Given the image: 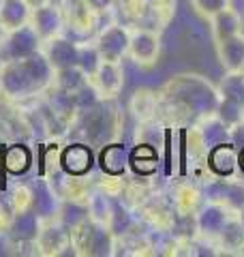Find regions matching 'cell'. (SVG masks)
<instances>
[{"label":"cell","instance_id":"cell-1","mask_svg":"<svg viewBox=\"0 0 244 257\" xmlns=\"http://www.w3.org/2000/svg\"><path fill=\"white\" fill-rule=\"evenodd\" d=\"M161 114L176 122L216 114L221 92L201 75H176L161 90Z\"/></svg>","mask_w":244,"mask_h":257},{"label":"cell","instance_id":"cell-2","mask_svg":"<svg viewBox=\"0 0 244 257\" xmlns=\"http://www.w3.org/2000/svg\"><path fill=\"white\" fill-rule=\"evenodd\" d=\"M54 77L56 69L45 58V54L39 50L28 58L3 62V67H0V92L7 99L26 101L50 90L54 86Z\"/></svg>","mask_w":244,"mask_h":257},{"label":"cell","instance_id":"cell-3","mask_svg":"<svg viewBox=\"0 0 244 257\" xmlns=\"http://www.w3.org/2000/svg\"><path fill=\"white\" fill-rule=\"evenodd\" d=\"M81 135L94 144V146H105L118 140L120 135V118L118 109L109 105L107 99H99L94 105L81 109Z\"/></svg>","mask_w":244,"mask_h":257},{"label":"cell","instance_id":"cell-4","mask_svg":"<svg viewBox=\"0 0 244 257\" xmlns=\"http://www.w3.org/2000/svg\"><path fill=\"white\" fill-rule=\"evenodd\" d=\"M71 248H75L77 255H113L116 238L109 227L84 219L71 227Z\"/></svg>","mask_w":244,"mask_h":257},{"label":"cell","instance_id":"cell-5","mask_svg":"<svg viewBox=\"0 0 244 257\" xmlns=\"http://www.w3.org/2000/svg\"><path fill=\"white\" fill-rule=\"evenodd\" d=\"M41 37L35 32V28L30 24L5 32L3 41H0V60L3 62H13V60H22L28 56L37 54L41 50Z\"/></svg>","mask_w":244,"mask_h":257},{"label":"cell","instance_id":"cell-6","mask_svg":"<svg viewBox=\"0 0 244 257\" xmlns=\"http://www.w3.org/2000/svg\"><path fill=\"white\" fill-rule=\"evenodd\" d=\"M129 41H131V28L122 26V24H109L96 35L94 45L101 60L122 62L129 54Z\"/></svg>","mask_w":244,"mask_h":257},{"label":"cell","instance_id":"cell-7","mask_svg":"<svg viewBox=\"0 0 244 257\" xmlns=\"http://www.w3.org/2000/svg\"><path fill=\"white\" fill-rule=\"evenodd\" d=\"M161 54V37L154 28L140 26L131 30V41H129V56L142 69L152 67L159 60Z\"/></svg>","mask_w":244,"mask_h":257},{"label":"cell","instance_id":"cell-8","mask_svg":"<svg viewBox=\"0 0 244 257\" xmlns=\"http://www.w3.org/2000/svg\"><path fill=\"white\" fill-rule=\"evenodd\" d=\"M231 212H235V210H231L221 199H210V202H206L195 212V231H197L201 238H208V240H214L216 242L218 231L223 229V225L229 219Z\"/></svg>","mask_w":244,"mask_h":257},{"label":"cell","instance_id":"cell-9","mask_svg":"<svg viewBox=\"0 0 244 257\" xmlns=\"http://www.w3.org/2000/svg\"><path fill=\"white\" fill-rule=\"evenodd\" d=\"M90 86L94 88L99 99H107V101L116 99L122 90V86H125V69H122V64L101 60L99 67L90 75Z\"/></svg>","mask_w":244,"mask_h":257},{"label":"cell","instance_id":"cell-10","mask_svg":"<svg viewBox=\"0 0 244 257\" xmlns=\"http://www.w3.org/2000/svg\"><path fill=\"white\" fill-rule=\"evenodd\" d=\"M35 246H37V253L43 257L62 255L67 248H71V231L67 227H62L58 221L45 223L43 227H39V231H37Z\"/></svg>","mask_w":244,"mask_h":257},{"label":"cell","instance_id":"cell-11","mask_svg":"<svg viewBox=\"0 0 244 257\" xmlns=\"http://www.w3.org/2000/svg\"><path fill=\"white\" fill-rule=\"evenodd\" d=\"M41 52L45 54V58L50 60V64L56 71L79 67V45L69 41V39L62 35L50 39V41H43Z\"/></svg>","mask_w":244,"mask_h":257},{"label":"cell","instance_id":"cell-12","mask_svg":"<svg viewBox=\"0 0 244 257\" xmlns=\"http://www.w3.org/2000/svg\"><path fill=\"white\" fill-rule=\"evenodd\" d=\"M30 26L35 28V32L41 37V41H50V39L62 35L64 30V18L60 11V5H43L30 13Z\"/></svg>","mask_w":244,"mask_h":257},{"label":"cell","instance_id":"cell-13","mask_svg":"<svg viewBox=\"0 0 244 257\" xmlns=\"http://www.w3.org/2000/svg\"><path fill=\"white\" fill-rule=\"evenodd\" d=\"M60 11L64 24L75 32H92L96 24V13L88 7L86 0H60Z\"/></svg>","mask_w":244,"mask_h":257},{"label":"cell","instance_id":"cell-14","mask_svg":"<svg viewBox=\"0 0 244 257\" xmlns=\"http://www.w3.org/2000/svg\"><path fill=\"white\" fill-rule=\"evenodd\" d=\"M216 54L225 71H244V35H231L216 41Z\"/></svg>","mask_w":244,"mask_h":257},{"label":"cell","instance_id":"cell-15","mask_svg":"<svg viewBox=\"0 0 244 257\" xmlns=\"http://www.w3.org/2000/svg\"><path fill=\"white\" fill-rule=\"evenodd\" d=\"M216 244L225 253H233V255L244 253V225L240 221L238 212H231L229 219L225 221L223 229L216 236Z\"/></svg>","mask_w":244,"mask_h":257},{"label":"cell","instance_id":"cell-16","mask_svg":"<svg viewBox=\"0 0 244 257\" xmlns=\"http://www.w3.org/2000/svg\"><path fill=\"white\" fill-rule=\"evenodd\" d=\"M30 13L32 9L26 5V0H0V26L5 32L28 24Z\"/></svg>","mask_w":244,"mask_h":257},{"label":"cell","instance_id":"cell-17","mask_svg":"<svg viewBox=\"0 0 244 257\" xmlns=\"http://www.w3.org/2000/svg\"><path fill=\"white\" fill-rule=\"evenodd\" d=\"M208 167L218 176H231L238 170V152L229 144H216L208 152Z\"/></svg>","mask_w":244,"mask_h":257},{"label":"cell","instance_id":"cell-18","mask_svg":"<svg viewBox=\"0 0 244 257\" xmlns=\"http://www.w3.org/2000/svg\"><path fill=\"white\" fill-rule=\"evenodd\" d=\"M210 30H212V39L216 43V41H221V39H227L231 35L242 32V20L231 7H227V9L218 11L216 15L210 18Z\"/></svg>","mask_w":244,"mask_h":257},{"label":"cell","instance_id":"cell-19","mask_svg":"<svg viewBox=\"0 0 244 257\" xmlns=\"http://www.w3.org/2000/svg\"><path fill=\"white\" fill-rule=\"evenodd\" d=\"M201 204V193L195 184H180L174 191V208L180 216H195Z\"/></svg>","mask_w":244,"mask_h":257},{"label":"cell","instance_id":"cell-20","mask_svg":"<svg viewBox=\"0 0 244 257\" xmlns=\"http://www.w3.org/2000/svg\"><path fill=\"white\" fill-rule=\"evenodd\" d=\"M90 163H92V157H90V150L81 144H73L71 148L64 150V157H62V165H64V172L73 174V176H84L88 170H90Z\"/></svg>","mask_w":244,"mask_h":257},{"label":"cell","instance_id":"cell-21","mask_svg":"<svg viewBox=\"0 0 244 257\" xmlns=\"http://www.w3.org/2000/svg\"><path fill=\"white\" fill-rule=\"evenodd\" d=\"M131 107L142 122H150L161 114V96L150 90H137L131 101Z\"/></svg>","mask_w":244,"mask_h":257},{"label":"cell","instance_id":"cell-22","mask_svg":"<svg viewBox=\"0 0 244 257\" xmlns=\"http://www.w3.org/2000/svg\"><path fill=\"white\" fill-rule=\"evenodd\" d=\"M86 212H88V219L90 221L111 229L113 210H111V204H109L107 195H103V193H92L86 202Z\"/></svg>","mask_w":244,"mask_h":257},{"label":"cell","instance_id":"cell-23","mask_svg":"<svg viewBox=\"0 0 244 257\" xmlns=\"http://www.w3.org/2000/svg\"><path fill=\"white\" fill-rule=\"evenodd\" d=\"M88 84H90V77L79 67L60 69V71H56V77H54V86L64 92H71V94H77L79 90H84Z\"/></svg>","mask_w":244,"mask_h":257},{"label":"cell","instance_id":"cell-24","mask_svg":"<svg viewBox=\"0 0 244 257\" xmlns=\"http://www.w3.org/2000/svg\"><path fill=\"white\" fill-rule=\"evenodd\" d=\"M218 92H221V99L244 107V71H227L221 79Z\"/></svg>","mask_w":244,"mask_h":257},{"label":"cell","instance_id":"cell-25","mask_svg":"<svg viewBox=\"0 0 244 257\" xmlns=\"http://www.w3.org/2000/svg\"><path fill=\"white\" fill-rule=\"evenodd\" d=\"M176 0H148V7H146V18H148L159 30L165 28L169 22L174 20L176 15Z\"/></svg>","mask_w":244,"mask_h":257},{"label":"cell","instance_id":"cell-26","mask_svg":"<svg viewBox=\"0 0 244 257\" xmlns=\"http://www.w3.org/2000/svg\"><path fill=\"white\" fill-rule=\"evenodd\" d=\"M101 163H103V172H105V174L120 176L122 172L127 170V155H125V148H122L120 144H113V142H111L109 146L103 150Z\"/></svg>","mask_w":244,"mask_h":257},{"label":"cell","instance_id":"cell-27","mask_svg":"<svg viewBox=\"0 0 244 257\" xmlns=\"http://www.w3.org/2000/svg\"><path fill=\"white\" fill-rule=\"evenodd\" d=\"M216 118L221 120L225 126H238L244 122V107H240L238 103H231L227 99H221L216 107Z\"/></svg>","mask_w":244,"mask_h":257},{"label":"cell","instance_id":"cell-28","mask_svg":"<svg viewBox=\"0 0 244 257\" xmlns=\"http://www.w3.org/2000/svg\"><path fill=\"white\" fill-rule=\"evenodd\" d=\"M191 5H193V9L197 11V15L210 20L218 11L227 9V7L231 5V0H191Z\"/></svg>","mask_w":244,"mask_h":257},{"label":"cell","instance_id":"cell-29","mask_svg":"<svg viewBox=\"0 0 244 257\" xmlns=\"http://www.w3.org/2000/svg\"><path fill=\"white\" fill-rule=\"evenodd\" d=\"M30 204H32V193H30V189L24 187V184H18V187L13 189V193H11L13 212H15V214H24Z\"/></svg>","mask_w":244,"mask_h":257},{"label":"cell","instance_id":"cell-30","mask_svg":"<svg viewBox=\"0 0 244 257\" xmlns=\"http://www.w3.org/2000/svg\"><path fill=\"white\" fill-rule=\"evenodd\" d=\"M88 7L96 13V15H101V13H107L113 9V5L118 3V0H86Z\"/></svg>","mask_w":244,"mask_h":257},{"label":"cell","instance_id":"cell-31","mask_svg":"<svg viewBox=\"0 0 244 257\" xmlns=\"http://www.w3.org/2000/svg\"><path fill=\"white\" fill-rule=\"evenodd\" d=\"M11 223H13L11 214H9V212H5L3 208H0V234H5V231H9V229H11Z\"/></svg>","mask_w":244,"mask_h":257},{"label":"cell","instance_id":"cell-32","mask_svg":"<svg viewBox=\"0 0 244 257\" xmlns=\"http://www.w3.org/2000/svg\"><path fill=\"white\" fill-rule=\"evenodd\" d=\"M50 3H52V0H26V5L30 7L32 11L39 9V7H43V5H50Z\"/></svg>","mask_w":244,"mask_h":257},{"label":"cell","instance_id":"cell-33","mask_svg":"<svg viewBox=\"0 0 244 257\" xmlns=\"http://www.w3.org/2000/svg\"><path fill=\"white\" fill-rule=\"evenodd\" d=\"M238 167H242V170H244V150L238 155Z\"/></svg>","mask_w":244,"mask_h":257},{"label":"cell","instance_id":"cell-34","mask_svg":"<svg viewBox=\"0 0 244 257\" xmlns=\"http://www.w3.org/2000/svg\"><path fill=\"white\" fill-rule=\"evenodd\" d=\"M238 216H240V221H242V225H244V206H242L240 210H238Z\"/></svg>","mask_w":244,"mask_h":257},{"label":"cell","instance_id":"cell-35","mask_svg":"<svg viewBox=\"0 0 244 257\" xmlns=\"http://www.w3.org/2000/svg\"><path fill=\"white\" fill-rule=\"evenodd\" d=\"M3 37H5V28L0 26V41H3Z\"/></svg>","mask_w":244,"mask_h":257},{"label":"cell","instance_id":"cell-36","mask_svg":"<svg viewBox=\"0 0 244 257\" xmlns=\"http://www.w3.org/2000/svg\"><path fill=\"white\" fill-rule=\"evenodd\" d=\"M0 67H3V60H0Z\"/></svg>","mask_w":244,"mask_h":257}]
</instances>
